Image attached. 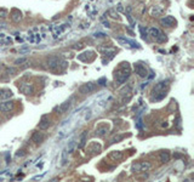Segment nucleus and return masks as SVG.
Here are the masks:
<instances>
[{"instance_id": "nucleus-20", "label": "nucleus", "mask_w": 194, "mask_h": 182, "mask_svg": "<svg viewBox=\"0 0 194 182\" xmlns=\"http://www.w3.org/2000/svg\"><path fill=\"white\" fill-rule=\"evenodd\" d=\"M159 33H160V31L158 28H155V27H150V28L148 29V35H150L153 39L157 38Z\"/></svg>"}, {"instance_id": "nucleus-2", "label": "nucleus", "mask_w": 194, "mask_h": 182, "mask_svg": "<svg viewBox=\"0 0 194 182\" xmlns=\"http://www.w3.org/2000/svg\"><path fill=\"white\" fill-rule=\"evenodd\" d=\"M169 88V82L167 80H163V82L158 83L153 89V100L155 101H160L161 98H164L166 96V90Z\"/></svg>"}, {"instance_id": "nucleus-37", "label": "nucleus", "mask_w": 194, "mask_h": 182, "mask_svg": "<svg viewBox=\"0 0 194 182\" xmlns=\"http://www.w3.org/2000/svg\"><path fill=\"white\" fill-rule=\"evenodd\" d=\"M122 138V136H118V137H114L112 140V142H115V141H120V140H121Z\"/></svg>"}, {"instance_id": "nucleus-12", "label": "nucleus", "mask_w": 194, "mask_h": 182, "mask_svg": "<svg viewBox=\"0 0 194 182\" xmlns=\"http://www.w3.org/2000/svg\"><path fill=\"white\" fill-rule=\"evenodd\" d=\"M51 125V123H50V119L47 118L46 115H44L43 118L40 119V122H39V129L40 130H46L49 129V126Z\"/></svg>"}, {"instance_id": "nucleus-24", "label": "nucleus", "mask_w": 194, "mask_h": 182, "mask_svg": "<svg viewBox=\"0 0 194 182\" xmlns=\"http://www.w3.org/2000/svg\"><path fill=\"white\" fill-rule=\"evenodd\" d=\"M140 32H141V35H142V38L146 40L148 37V32L147 29H144V27H142V26H140Z\"/></svg>"}, {"instance_id": "nucleus-4", "label": "nucleus", "mask_w": 194, "mask_h": 182, "mask_svg": "<svg viewBox=\"0 0 194 182\" xmlns=\"http://www.w3.org/2000/svg\"><path fill=\"white\" fill-rule=\"evenodd\" d=\"M152 168V164L148 161H140L132 165V171L134 173H138V171H148Z\"/></svg>"}, {"instance_id": "nucleus-3", "label": "nucleus", "mask_w": 194, "mask_h": 182, "mask_svg": "<svg viewBox=\"0 0 194 182\" xmlns=\"http://www.w3.org/2000/svg\"><path fill=\"white\" fill-rule=\"evenodd\" d=\"M97 89V85L94 83H86V84H83L80 88L78 89V92L80 95H89L91 92H94Z\"/></svg>"}, {"instance_id": "nucleus-1", "label": "nucleus", "mask_w": 194, "mask_h": 182, "mask_svg": "<svg viewBox=\"0 0 194 182\" xmlns=\"http://www.w3.org/2000/svg\"><path fill=\"white\" fill-rule=\"evenodd\" d=\"M131 69H130V64L127 62L120 63V66L115 69L114 72V80H115L116 85H121L126 82V79L130 77Z\"/></svg>"}, {"instance_id": "nucleus-16", "label": "nucleus", "mask_w": 194, "mask_h": 182, "mask_svg": "<svg viewBox=\"0 0 194 182\" xmlns=\"http://www.w3.org/2000/svg\"><path fill=\"white\" fill-rule=\"evenodd\" d=\"M163 7L160 6H153L152 9H150V15L153 16V17H158V16H160L161 13H163Z\"/></svg>"}, {"instance_id": "nucleus-33", "label": "nucleus", "mask_w": 194, "mask_h": 182, "mask_svg": "<svg viewBox=\"0 0 194 182\" xmlns=\"http://www.w3.org/2000/svg\"><path fill=\"white\" fill-rule=\"evenodd\" d=\"M6 72L9 73V74H10V73H11V74H13V73H16V69L15 68H7Z\"/></svg>"}, {"instance_id": "nucleus-18", "label": "nucleus", "mask_w": 194, "mask_h": 182, "mask_svg": "<svg viewBox=\"0 0 194 182\" xmlns=\"http://www.w3.org/2000/svg\"><path fill=\"white\" fill-rule=\"evenodd\" d=\"M159 159H160L161 163H169V161H170V153H169V152H165V151L160 152Z\"/></svg>"}, {"instance_id": "nucleus-31", "label": "nucleus", "mask_w": 194, "mask_h": 182, "mask_svg": "<svg viewBox=\"0 0 194 182\" xmlns=\"http://www.w3.org/2000/svg\"><path fill=\"white\" fill-rule=\"evenodd\" d=\"M24 154H25V152H24V151H18L17 153H16V155H17V157H23Z\"/></svg>"}, {"instance_id": "nucleus-7", "label": "nucleus", "mask_w": 194, "mask_h": 182, "mask_svg": "<svg viewBox=\"0 0 194 182\" xmlns=\"http://www.w3.org/2000/svg\"><path fill=\"white\" fill-rule=\"evenodd\" d=\"M160 23L164 26V27H175L176 26V19H175V17H172V16H165L164 18H161L160 19Z\"/></svg>"}, {"instance_id": "nucleus-38", "label": "nucleus", "mask_w": 194, "mask_h": 182, "mask_svg": "<svg viewBox=\"0 0 194 182\" xmlns=\"http://www.w3.org/2000/svg\"><path fill=\"white\" fill-rule=\"evenodd\" d=\"M0 163H1V161H0Z\"/></svg>"}, {"instance_id": "nucleus-19", "label": "nucleus", "mask_w": 194, "mask_h": 182, "mask_svg": "<svg viewBox=\"0 0 194 182\" xmlns=\"http://www.w3.org/2000/svg\"><path fill=\"white\" fill-rule=\"evenodd\" d=\"M86 140H88V131H84L83 135L80 136V142H79L78 147L79 148H84L85 144H86Z\"/></svg>"}, {"instance_id": "nucleus-15", "label": "nucleus", "mask_w": 194, "mask_h": 182, "mask_svg": "<svg viewBox=\"0 0 194 182\" xmlns=\"http://www.w3.org/2000/svg\"><path fill=\"white\" fill-rule=\"evenodd\" d=\"M12 21L13 22H19L21 19H22V12L19 11V10H17V9H15V10H12Z\"/></svg>"}, {"instance_id": "nucleus-36", "label": "nucleus", "mask_w": 194, "mask_h": 182, "mask_svg": "<svg viewBox=\"0 0 194 182\" xmlns=\"http://www.w3.org/2000/svg\"><path fill=\"white\" fill-rule=\"evenodd\" d=\"M28 51H29V47H22L19 50V52H28Z\"/></svg>"}, {"instance_id": "nucleus-34", "label": "nucleus", "mask_w": 194, "mask_h": 182, "mask_svg": "<svg viewBox=\"0 0 194 182\" xmlns=\"http://www.w3.org/2000/svg\"><path fill=\"white\" fill-rule=\"evenodd\" d=\"M83 46H84V45H83L81 43H79V44H75V45H74V46H73V47H74V49H81Z\"/></svg>"}, {"instance_id": "nucleus-32", "label": "nucleus", "mask_w": 194, "mask_h": 182, "mask_svg": "<svg viewBox=\"0 0 194 182\" xmlns=\"http://www.w3.org/2000/svg\"><path fill=\"white\" fill-rule=\"evenodd\" d=\"M116 10H118V11H120V12H122V11H124V7H122L121 4H118V6H116Z\"/></svg>"}, {"instance_id": "nucleus-29", "label": "nucleus", "mask_w": 194, "mask_h": 182, "mask_svg": "<svg viewBox=\"0 0 194 182\" xmlns=\"http://www.w3.org/2000/svg\"><path fill=\"white\" fill-rule=\"evenodd\" d=\"M94 37H95V38H103V37H106V34H104V33H101V32H98V33H95Z\"/></svg>"}, {"instance_id": "nucleus-30", "label": "nucleus", "mask_w": 194, "mask_h": 182, "mask_svg": "<svg viewBox=\"0 0 194 182\" xmlns=\"http://www.w3.org/2000/svg\"><path fill=\"white\" fill-rule=\"evenodd\" d=\"M106 83H107V80L104 78H101L98 82H97V84H100L101 86H103V85H106Z\"/></svg>"}, {"instance_id": "nucleus-11", "label": "nucleus", "mask_w": 194, "mask_h": 182, "mask_svg": "<svg viewBox=\"0 0 194 182\" xmlns=\"http://www.w3.org/2000/svg\"><path fill=\"white\" fill-rule=\"evenodd\" d=\"M45 140V134L43 132H34L32 136V142H34L35 144H41Z\"/></svg>"}, {"instance_id": "nucleus-6", "label": "nucleus", "mask_w": 194, "mask_h": 182, "mask_svg": "<svg viewBox=\"0 0 194 182\" xmlns=\"http://www.w3.org/2000/svg\"><path fill=\"white\" fill-rule=\"evenodd\" d=\"M58 64H60V58L57 56H50L46 60V66H47V68L51 69V70H55V69L58 67Z\"/></svg>"}, {"instance_id": "nucleus-35", "label": "nucleus", "mask_w": 194, "mask_h": 182, "mask_svg": "<svg viewBox=\"0 0 194 182\" xmlns=\"http://www.w3.org/2000/svg\"><path fill=\"white\" fill-rule=\"evenodd\" d=\"M102 23L104 24V27L106 28H110V24H109V22H107V21H102Z\"/></svg>"}, {"instance_id": "nucleus-17", "label": "nucleus", "mask_w": 194, "mask_h": 182, "mask_svg": "<svg viewBox=\"0 0 194 182\" xmlns=\"http://www.w3.org/2000/svg\"><path fill=\"white\" fill-rule=\"evenodd\" d=\"M109 131V128L108 126H98V128H96V135L97 136H104L107 134V132Z\"/></svg>"}, {"instance_id": "nucleus-22", "label": "nucleus", "mask_w": 194, "mask_h": 182, "mask_svg": "<svg viewBox=\"0 0 194 182\" xmlns=\"http://www.w3.org/2000/svg\"><path fill=\"white\" fill-rule=\"evenodd\" d=\"M107 15L110 16V17H112L113 19H118V21H120V16H119V13L116 12L115 10H113V9L108 10V12H107Z\"/></svg>"}, {"instance_id": "nucleus-8", "label": "nucleus", "mask_w": 194, "mask_h": 182, "mask_svg": "<svg viewBox=\"0 0 194 182\" xmlns=\"http://www.w3.org/2000/svg\"><path fill=\"white\" fill-rule=\"evenodd\" d=\"M13 102L12 101H7L5 100L4 102H1L0 103V112H3V113H7V112H10V110L13 109Z\"/></svg>"}, {"instance_id": "nucleus-28", "label": "nucleus", "mask_w": 194, "mask_h": 182, "mask_svg": "<svg viewBox=\"0 0 194 182\" xmlns=\"http://www.w3.org/2000/svg\"><path fill=\"white\" fill-rule=\"evenodd\" d=\"M121 155H122V154L120 153V152H118V153H115V152H114V153H112V155H110V157H112V158H116V159H120V158H121Z\"/></svg>"}, {"instance_id": "nucleus-13", "label": "nucleus", "mask_w": 194, "mask_h": 182, "mask_svg": "<svg viewBox=\"0 0 194 182\" xmlns=\"http://www.w3.org/2000/svg\"><path fill=\"white\" fill-rule=\"evenodd\" d=\"M13 96L12 91L11 90H7V89H3V90H0V100H9V98H11Z\"/></svg>"}, {"instance_id": "nucleus-14", "label": "nucleus", "mask_w": 194, "mask_h": 182, "mask_svg": "<svg viewBox=\"0 0 194 182\" xmlns=\"http://www.w3.org/2000/svg\"><path fill=\"white\" fill-rule=\"evenodd\" d=\"M21 91H22L24 95H32L34 92V88H33V85L30 84H23L21 86Z\"/></svg>"}, {"instance_id": "nucleus-23", "label": "nucleus", "mask_w": 194, "mask_h": 182, "mask_svg": "<svg viewBox=\"0 0 194 182\" xmlns=\"http://www.w3.org/2000/svg\"><path fill=\"white\" fill-rule=\"evenodd\" d=\"M74 147H75V140H72V141L68 143V147H67V149H66L67 153H68V154L73 153V151H74Z\"/></svg>"}, {"instance_id": "nucleus-27", "label": "nucleus", "mask_w": 194, "mask_h": 182, "mask_svg": "<svg viewBox=\"0 0 194 182\" xmlns=\"http://www.w3.org/2000/svg\"><path fill=\"white\" fill-rule=\"evenodd\" d=\"M27 62V58L25 57H21V58H17V60L15 61V64H17V66H19V64H23V63Z\"/></svg>"}, {"instance_id": "nucleus-10", "label": "nucleus", "mask_w": 194, "mask_h": 182, "mask_svg": "<svg viewBox=\"0 0 194 182\" xmlns=\"http://www.w3.org/2000/svg\"><path fill=\"white\" fill-rule=\"evenodd\" d=\"M135 72H136V74H138V77H141V78H146L148 75L146 67L143 64H141V63H136L135 64Z\"/></svg>"}, {"instance_id": "nucleus-25", "label": "nucleus", "mask_w": 194, "mask_h": 182, "mask_svg": "<svg viewBox=\"0 0 194 182\" xmlns=\"http://www.w3.org/2000/svg\"><path fill=\"white\" fill-rule=\"evenodd\" d=\"M67 161H68V160H67V151L64 149V151H63V153H62V163H61V165H62V166H64V165L67 164Z\"/></svg>"}, {"instance_id": "nucleus-5", "label": "nucleus", "mask_w": 194, "mask_h": 182, "mask_svg": "<svg viewBox=\"0 0 194 182\" xmlns=\"http://www.w3.org/2000/svg\"><path fill=\"white\" fill-rule=\"evenodd\" d=\"M73 101H74V98L70 97L69 100H67L66 102H63V103H61L60 106H58V107L56 108V112H57L58 114H64V113L67 112V110H68L69 108L72 107V104H73L72 102H73Z\"/></svg>"}, {"instance_id": "nucleus-26", "label": "nucleus", "mask_w": 194, "mask_h": 182, "mask_svg": "<svg viewBox=\"0 0 194 182\" xmlns=\"http://www.w3.org/2000/svg\"><path fill=\"white\" fill-rule=\"evenodd\" d=\"M9 16V11L5 9H0V18H6Z\"/></svg>"}, {"instance_id": "nucleus-9", "label": "nucleus", "mask_w": 194, "mask_h": 182, "mask_svg": "<svg viewBox=\"0 0 194 182\" xmlns=\"http://www.w3.org/2000/svg\"><path fill=\"white\" fill-rule=\"evenodd\" d=\"M116 41L119 44L124 45V46H130V47H140L138 43L134 40H130V39H126V38H116Z\"/></svg>"}, {"instance_id": "nucleus-21", "label": "nucleus", "mask_w": 194, "mask_h": 182, "mask_svg": "<svg viewBox=\"0 0 194 182\" xmlns=\"http://www.w3.org/2000/svg\"><path fill=\"white\" fill-rule=\"evenodd\" d=\"M155 41H157V43H159V44H163V43L167 41V37L164 34L163 32H160L159 34H158V37L155 38Z\"/></svg>"}]
</instances>
